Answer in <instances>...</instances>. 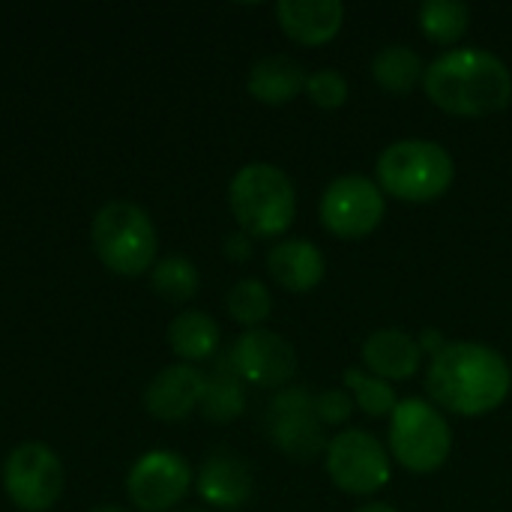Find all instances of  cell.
<instances>
[{
	"label": "cell",
	"mask_w": 512,
	"mask_h": 512,
	"mask_svg": "<svg viewBox=\"0 0 512 512\" xmlns=\"http://www.w3.org/2000/svg\"><path fill=\"white\" fill-rule=\"evenodd\" d=\"M432 402L459 417H483L498 411L512 390L510 363L480 342H447L426 372Z\"/></svg>",
	"instance_id": "6da1fadb"
},
{
	"label": "cell",
	"mask_w": 512,
	"mask_h": 512,
	"mask_svg": "<svg viewBox=\"0 0 512 512\" xmlns=\"http://www.w3.org/2000/svg\"><path fill=\"white\" fill-rule=\"evenodd\" d=\"M423 90L453 117H489L512 102V72L486 48H450L426 66Z\"/></svg>",
	"instance_id": "7a4b0ae2"
},
{
	"label": "cell",
	"mask_w": 512,
	"mask_h": 512,
	"mask_svg": "<svg viewBox=\"0 0 512 512\" xmlns=\"http://www.w3.org/2000/svg\"><path fill=\"white\" fill-rule=\"evenodd\" d=\"M456 180L450 150L429 138H402L381 150L375 162V183L384 195L408 204H429L447 195Z\"/></svg>",
	"instance_id": "3957f363"
},
{
	"label": "cell",
	"mask_w": 512,
	"mask_h": 512,
	"mask_svg": "<svg viewBox=\"0 0 512 512\" xmlns=\"http://www.w3.org/2000/svg\"><path fill=\"white\" fill-rule=\"evenodd\" d=\"M228 204L243 234L282 237L297 216V189L282 168L249 162L234 174Z\"/></svg>",
	"instance_id": "277c9868"
},
{
	"label": "cell",
	"mask_w": 512,
	"mask_h": 512,
	"mask_svg": "<svg viewBox=\"0 0 512 512\" xmlns=\"http://www.w3.org/2000/svg\"><path fill=\"white\" fill-rule=\"evenodd\" d=\"M96 258L117 276H141L156 264V228L150 216L129 201L105 204L90 225Z\"/></svg>",
	"instance_id": "5b68a950"
},
{
	"label": "cell",
	"mask_w": 512,
	"mask_h": 512,
	"mask_svg": "<svg viewBox=\"0 0 512 512\" xmlns=\"http://www.w3.org/2000/svg\"><path fill=\"white\" fill-rule=\"evenodd\" d=\"M390 456L411 474H435L447 465L453 432L438 405L426 399H402L390 414Z\"/></svg>",
	"instance_id": "8992f818"
},
{
	"label": "cell",
	"mask_w": 512,
	"mask_h": 512,
	"mask_svg": "<svg viewBox=\"0 0 512 512\" xmlns=\"http://www.w3.org/2000/svg\"><path fill=\"white\" fill-rule=\"evenodd\" d=\"M327 474L345 495H375L390 483V450L363 429H345L330 438L324 453Z\"/></svg>",
	"instance_id": "52a82bcc"
},
{
	"label": "cell",
	"mask_w": 512,
	"mask_h": 512,
	"mask_svg": "<svg viewBox=\"0 0 512 512\" xmlns=\"http://www.w3.org/2000/svg\"><path fill=\"white\" fill-rule=\"evenodd\" d=\"M387 213V195L381 186L363 174L336 177L318 204V216L324 228L342 240H363L369 237Z\"/></svg>",
	"instance_id": "ba28073f"
},
{
	"label": "cell",
	"mask_w": 512,
	"mask_h": 512,
	"mask_svg": "<svg viewBox=\"0 0 512 512\" xmlns=\"http://www.w3.org/2000/svg\"><path fill=\"white\" fill-rule=\"evenodd\" d=\"M63 465L45 444H21L3 462V489L24 512H45L63 495Z\"/></svg>",
	"instance_id": "9c48e42d"
},
{
	"label": "cell",
	"mask_w": 512,
	"mask_h": 512,
	"mask_svg": "<svg viewBox=\"0 0 512 512\" xmlns=\"http://www.w3.org/2000/svg\"><path fill=\"white\" fill-rule=\"evenodd\" d=\"M267 435L291 459L312 462L327 453L324 426L315 417V396L303 387H285L267 405Z\"/></svg>",
	"instance_id": "30bf717a"
},
{
	"label": "cell",
	"mask_w": 512,
	"mask_h": 512,
	"mask_svg": "<svg viewBox=\"0 0 512 512\" xmlns=\"http://www.w3.org/2000/svg\"><path fill=\"white\" fill-rule=\"evenodd\" d=\"M192 486V468L174 450H153L141 456L126 480L129 501L141 512H165L177 507Z\"/></svg>",
	"instance_id": "8fae6325"
},
{
	"label": "cell",
	"mask_w": 512,
	"mask_h": 512,
	"mask_svg": "<svg viewBox=\"0 0 512 512\" xmlns=\"http://www.w3.org/2000/svg\"><path fill=\"white\" fill-rule=\"evenodd\" d=\"M231 366L243 378V384L261 390H285L297 375V351L294 345L273 330H246L231 348Z\"/></svg>",
	"instance_id": "7c38bea8"
},
{
	"label": "cell",
	"mask_w": 512,
	"mask_h": 512,
	"mask_svg": "<svg viewBox=\"0 0 512 512\" xmlns=\"http://www.w3.org/2000/svg\"><path fill=\"white\" fill-rule=\"evenodd\" d=\"M207 387V375L189 363L165 366L144 390V408L150 417L162 423L186 420L195 408H201Z\"/></svg>",
	"instance_id": "4fadbf2b"
},
{
	"label": "cell",
	"mask_w": 512,
	"mask_h": 512,
	"mask_svg": "<svg viewBox=\"0 0 512 512\" xmlns=\"http://www.w3.org/2000/svg\"><path fill=\"white\" fill-rule=\"evenodd\" d=\"M279 27L300 45H327L345 24V6L339 0H282L276 3Z\"/></svg>",
	"instance_id": "5bb4252c"
},
{
	"label": "cell",
	"mask_w": 512,
	"mask_h": 512,
	"mask_svg": "<svg viewBox=\"0 0 512 512\" xmlns=\"http://www.w3.org/2000/svg\"><path fill=\"white\" fill-rule=\"evenodd\" d=\"M360 357L375 378L408 381L417 375V369L423 363V348L411 333H405L399 327H384V330H375L372 336H366Z\"/></svg>",
	"instance_id": "9a60e30c"
},
{
	"label": "cell",
	"mask_w": 512,
	"mask_h": 512,
	"mask_svg": "<svg viewBox=\"0 0 512 512\" xmlns=\"http://www.w3.org/2000/svg\"><path fill=\"white\" fill-rule=\"evenodd\" d=\"M267 273L285 291L309 294L312 288L321 285L327 273V261H324V252L312 240L291 237V240H279L267 252Z\"/></svg>",
	"instance_id": "2e32d148"
},
{
	"label": "cell",
	"mask_w": 512,
	"mask_h": 512,
	"mask_svg": "<svg viewBox=\"0 0 512 512\" xmlns=\"http://www.w3.org/2000/svg\"><path fill=\"white\" fill-rule=\"evenodd\" d=\"M198 495L219 507L237 510L252 498V471L234 453H213L198 471Z\"/></svg>",
	"instance_id": "e0dca14e"
},
{
	"label": "cell",
	"mask_w": 512,
	"mask_h": 512,
	"mask_svg": "<svg viewBox=\"0 0 512 512\" xmlns=\"http://www.w3.org/2000/svg\"><path fill=\"white\" fill-rule=\"evenodd\" d=\"M306 69L288 54H267L249 69V93L264 105H285L306 90Z\"/></svg>",
	"instance_id": "ac0fdd59"
},
{
	"label": "cell",
	"mask_w": 512,
	"mask_h": 512,
	"mask_svg": "<svg viewBox=\"0 0 512 512\" xmlns=\"http://www.w3.org/2000/svg\"><path fill=\"white\" fill-rule=\"evenodd\" d=\"M423 75H426V66L420 54L405 42L384 45L372 60V78L378 81L381 90L393 96H408L417 84H423Z\"/></svg>",
	"instance_id": "d6986e66"
},
{
	"label": "cell",
	"mask_w": 512,
	"mask_h": 512,
	"mask_svg": "<svg viewBox=\"0 0 512 512\" xmlns=\"http://www.w3.org/2000/svg\"><path fill=\"white\" fill-rule=\"evenodd\" d=\"M168 345L180 360H189V366L198 360H210L219 351V324L195 309L180 312L168 324Z\"/></svg>",
	"instance_id": "ffe728a7"
},
{
	"label": "cell",
	"mask_w": 512,
	"mask_h": 512,
	"mask_svg": "<svg viewBox=\"0 0 512 512\" xmlns=\"http://www.w3.org/2000/svg\"><path fill=\"white\" fill-rule=\"evenodd\" d=\"M246 411V387L237 369L231 366V357L219 360V366L207 375L201 414L210 423H231Z\"/></svg>",
	"instance_id": "44dd1931"
},
{
	"label": "cell",
	"mask_w": 512,
	"mask_h": 512,
	"mask_svg": "<svg viewBox=\"0 0 512 512\" xmlns=\"http://www.w3.org/2000/svg\"><path fill=\"white\" fill-rule=\"evenodd\" d=\"M420 30L435 45H456L471 27V6L459 0H426L417 9Z\"/></svg>",
	"instance_id": "7402d4cb"
},
{
	"label": "cell",
	"mask_w": 512,
	"mask_h": 512,
	"mask_svg": "<svg viewBox=\"0 0 512 512\" xmlns=\"http://www.w3.org/2000/svg\"><path fill=\"white\" fill-rule=\"evenodd\" d=\"M342 384L351 393L354 405L363 414H369V417H390L396 411V405H399L396 390H393L390 381L375 378L372 372H363L357 366H351V369L342 372Z\"/></svg>",
	"instance_id": "603a6c76"
},
{
	"label": "cell",
	"mask_w": 512,
	"mask_h": 512,
	"mask_svg": "<svg viewBox=\"0 0 512 512\" xmlns=\"http://www.w3.org/2000/svg\"><path fill=\"white\" fill-rule=\"evenodd\" d=\"M225 306H228V315L249 327V330H258V324H264L273 312V297H270V288L261 282V279H240L228 297H225Z\"/></svg>",
	"instance_id": "cb8c5ba5"
},
{
	"label": "cell",
	"mask_w": 512,
	"mask_h": 512,
	"mask_svg": "<svg viewBox=\"0 0 512 512\" xmlns=\"http://www.w3.org/2000/svg\"><path fill=\"white\" fill-rule=\"evenodd\" d=\"M150 282H153V291L159 297H165L171 303H186V300H192L198 294L201 276H198V270H195V264L189 258L171 255V258L153 264Z\"/></svg>",
	"instance_id": "d4e9b609"
},
{
	"label": "cell",
	"mask_w": 512,
	"mask_h": 512,
	"mask_svg": "<svg viewBox=\"0 0 512 512\" xmlns=\"http://www.w3.org/2000/svg\"><path fill=\"white\" fill-rule=\"evenodd\" d=\"M306 96L312 99V105H318L324 111H336V108H342L348 102V81L333 66L318 69L306 81Z\"/></svg>",
	"instance_id": "484cf974"
},
{
	"label": "cell",
	"mask_w": 512,
	"mask_h": 512,
	"mask_svg": "<svg viewBox=\"0 0 512 512\" xmlns=\"http://www.w3.org/2000/svg\"><path fill=\"white\" fill-rule=\"evenodd\" d=\"M354 414V399L345 387L339 390H324L315 396V417L321 426H342Z\"/></svg>",
	"instance_id": "4316f807"
},
{
	"label": "cell",
	"mask_w": 512,
	"mask_h": 512,
	"mask_svg": "<svg viewBox=\"0 0 512 512\" xmlns=\"http://www.w3.org/2000/svg\"><path fill=\"white\" fill-rule=\"evenodd\" d=\"M225 255L231 258V261H246L249 255H252V240H249V234H231L228 240H225Z\"/></svg>",
	"instance_id": "83f0119b"
},
{
	"label": "cell",
	"mask_w": 512,
	"mask_h": 512,
	"mask_svg": "<svg viewBox=\"0 0 512 512\" xmlns=\"http://www.w3.org/2000/svg\"><path fill=\"white\" fill-rule=\"evenodd\" d=\"M420 348H423V354H429V357H435L438 351H444L447 348V339H444V333L441 330H435V327H426L423 333H420Z\"/></svg>",
	"instance_id": "f1b7e54d"
},
{
	"label": "cell",
	"mask_w": 512,
	"mask_h": 512,
	"mask_svg": "<svg viewBox=\"0 0 512 512\" xmlns=\"http://www.w3.org/2000/svg\"><path fill=\"white\" fill-rule=\"evenodd\" d=\"M357 512H399L396 507H390V504H363Z\"/></svg>",
	"instance_id": "f546056e"
},
{
	"label": "cell",
	"mask_w": 512,
	"mask_h": 512,
	"mask_svg": "<svg viewBox=\"0 0 512 512\" xmlns=\"http://www.w3.org/2000/svg\"><path fill=\"white\" fill-rule=\"evenodd\" d=\"M90 512H123V510H117V507H96V510H90Z\"/></svg>",
	"instance_id": "4dcf8cb0"
},
{
	"label": "cell",
	"mask_w": 512,
	"mask_h": 512,
	"mask_svg": "<svg viewBox=\"0 0 512 512\" xmlns=\"http://www.w3.org/2000/svg\"><path fill=\"white\" fill-rule=\"evenodd\" d=\"M186 512H204V510H186Z\"/></svg>",
	"instance_id": "1f68e13d"
}]
</instances>
